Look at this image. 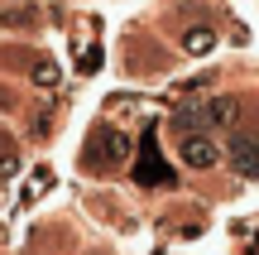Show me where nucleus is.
Returning a JSON list of instances; mask_svg holds the SVG:
<instances>
[{
  "mask_svg": "<svg viewBox=\"0 0 259 255\" xmlns=\"http://www.w3.org/2000/svg\"><path fill=\"white\" fill-rule=\"evenodd\" d=\"M29 77H34V87H58V63H53V58H38Z\"/></svg>",
  "mask_w": 259,
  "mask_h": 255,
  "instance_id": "6",
  "label": "nucleus"
},
{
  "mask_svg": "<svg viewBox=\"0 0 259 255\" xmlns=\"http://www.w3.org/2000/svg\"><path fill=\"white\" fill-rule=\"evenodd\" d=\"M183 164L187 169H211L216 159H221V150H216V140L211 135H183Z\"/></svg>",
  "mask_w": 259,
  "mask_h": 255,
  "instance_id": "3",
  "label": "nucleus"
},
{
  "mask_svg": "<svg viewBox=\"0 0 259 255\" xmlns=\"http://www.w3.org/2000/svg\"><path fill=\"white\" fill-rule=\"evenodd\" d=\"M135 178L144 183V188H173V169L163 164V154H158V140H154V135H144V144H139Z\"/></svg>",
  "mask_w": 259,
  "mask_h": 255,
  "instance_id": "2",
  "label": "nucleus"
},
{
  "mask_svg": "<svg viewBox=\"0 0 259 255\" xmlns=\"http://www.w3.org/2000/svg\"><path fill=\"white\" fill-rule=\"evenodd\" d=\"M231 164L245 178H259V135H231Z\"/></svg>",
  "mask_w": 259,
  "mask_h": 255,
  "instance_id": "4",
  "label": "nucleus"
},
{
  "mask_svg": "<svg viewBox=\"0 0 259 255\" xmlns=\"http://www.w3.org/2000/svg\"><path fill=\"white\" fill-rule=\"evenodd\" d=\"M130 154V135L115 130V125H96L92 135H87V150H82V169L87 173H111L120 169Z\"/></svg>",
  "mask_w": 259,
  "mask_h": 255,
  "instance_id": "1",
  "label": "nucleus"
},
{
  "mask_svg": "<svg viewBox=\"0 0 259 255\" xmlns=\"http://www.w3.org/2000/svg\"><path fill=\"white\" fill-rule=\"evenodd\" d=\"M183 48H187L192 58H202V53H211V48H216V34H211V29H187Z\"/></svg>",
  "mask_w": 259,
  "mask_h": 255,
  "instance_id": "5",
  "label": "nucleus"
}]
</instances>
